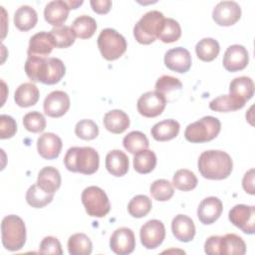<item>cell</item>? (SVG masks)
<instances>
[{
    "mask_svg": "<svg viewBox=\"0 0 255 255\" xmlns=\"http://www.w3.org/2000/svg\"><path fill=\"white\" fill-rule=\"evenodd\" d=\"M61 174L56 167L45 166L39 173L37 178V185L48 193H55L61 186Z\"/></svg>",
    "mask_w": 255,
    "mask_h": 255,
    "instance_id": "cell-24",
    "label": "cell"
},
{
    "mask_svg": "<svg viewBox=\"0 0 255 255\" xmlns=\"http://www.w3.org/2000/svg\"><path fill=\"white\" fill-rule=\"evenodd\" d=\"M164 19L163 14L157 10L146 12L134 25L133 37L142 45L153 43L159 37Z\"/></svg>",
    "mask_w": 255,
    "mask_h": 255,
    "instance_id": "cell-5",
    "label": "cell"
},
{
    "mask_svg": "<svg viewBox=\"0 0 255 255\" xmlns=\"http://www.w3.org/2000/svg\"><path fill=\"white\" fill-rule=\"evenodd\" d=\"M154 88L155 91L165 96V94L171 93L176 90H180L182 88V83L175 77L163 75L157 79Z\"/></svg>",
    "mask_w": 255,
    "mask_h": 255,
    "instance_id": "cell-44",
    "label": "cell"
},
{
    "mask_svg": "<svg viewBox=\"0 0 255 255\" xmlns=\"http://www.w3.org/2000/svg\"><path fill=\"white\" fill-rule=\"evenodd\" d=\"M123 144L129 153L135 154L140 150L146 149L149 145V141L143 132L139 130H132L124 137Z\"/></svg>",
    "mask_w": 255,
    "mask_h": 255,
    "instance_id": "cell-36",
    "label": "cell"
},
{
    "mask_svg": "<svg viewBox=\"0 0 255 255\" xmlns=\"http://www.w3.org/2000/svg\"><path fill=\"white\" fill-rule=\"evenodd\" d=\"M172 185L179 190L189 191L196 187L197 177L191 170L181 168L173 174Z\"/></svg>",
    "mask_w": 255,
    "mask_h": 255,
    "instance_id": "cell-38",
    "label": "cell"
},
{
    "mask_svg": "<svg viewBox=\"0 0 255 255\" xmlns=\"http://www.w3.org/2000/svg\"><path fill=\"white\" fill-rule=\"evenodd\" d=\"M44 113L51 118H61L70 109V97L64 91H53L44 100Z\"/></svg>",
    "mask_w": 255,
    "mask_h": 255,
    "instance_id": "cell-14",
    "label": "cell"
},
{
    "mask_svg": "<svg viewBox=\"0 0 255 255\" xmlns=\"http://www.w3.org/2000/svg\"><path fill=\"white\" fill-rule=\"evenodd\" d=\"M219 235H212L208 237L204 243V252L210 255H219Z\"/></svg>",
    "mask_w": 255,
    "mask_h": 255,
    "instance_id": "cell-47",
    "label": "cell"
},
{
    "mask_svg": "<svg viewBox=\"0 0 255 255\" xmlns=\"http://www.w3.org/2000/svg\"><path fill=\"white\" fill-rule=\"evenodd\" d=\"M24 69L27 77L32 82H41L45 85L59 83L66 74V67L59 58L29 56Z\"/></svg>",
    "mask_w": 255,
    "mask_h": 255,
    "instance_id": "cell-1",
    "label": "cell"
},
{
    "mask_svg": "<svg viewBox=\"0 0 255 255\" xmlns=\"http://www.w3.org/2000/svg\"><path fill=\"white\" fill-rule=\"evenodd\" d=\"M90 4L93 11L101 15L109 13L113 5L112 1L110 0H92Z\"/></svg>",
    "mask_w": 255,
    "mask_h": 255,
    "instance_id": "cell-48",
    "label": "cell"
},
{
    "mask_svg": "<svg viewBox=\"0 0 255 255\" xmlns=\"http://www.w3.org/2000/svg\"><path fill=\"white\" fill-rule=\"evenodd\" d=\"M40 92L33 83H23L15 91L14 101L21 108H29L35 106L39 101Z\"/></svg>",
    "mask_w": 255,
    "mask_h": 255,
    "instance_id": "cell-25",
    "label": "cell"
},
{
    "mask_svg": "<svg viewBox=\"0 0 255 255\" xmlns=\"http://www.w3.org/2000/svg\"><path fill=\"white\" fill-rule=\"evenodd\" d=\"M98 47L103 56L108 61L119 59L127 51V41L125 37L112 28L103 29L98 37Z\"/></svg>",
    "mask_w": 255,
    "mask_h": 255,
    "instance_id": "cell-7",
    "label": "cell"
},
{
    "mask_svg": "<svg viewBox=\"0 0 255 255\" xmlns=\"http://www.w3.org/2000/svg\"><path fill=\"white\" fill-rule=\"evenodd\" d=\"M149 192L151 196L157 201H167L174 193L172 184L166 179H156L149 187Z\"/></svg>",
    "mask_w": 255,
    "mask_h": 255,
    "instance_id": "cell-40",
    "label": "cell"
},
{
    "mask_svg": "<svg viewBox=\"0 0 255 255\" xmlns=\"http://www.w3.org/2000/svg\"><path fill=\"white\" fill-rule=\"evenodd\" d=\"M17 131L16 121L8 115L0 116V138L6 139L15 135Z\"/></svg>",
    "mask_w": 255,
    "mask_h": 255,
    "instance_id": "cell-45",
    "label": "cell"
},
{
    "mask_svg": "<svg viewBox=\"0 0 255 255\" xmlns=\"http://www.w3.org/2000/svg\"><path fill=\"white\" fill-rule=\"evenodd\" d=\"M166 106V98L157 91L142 94L136 103L137 112L145 118H155L162 114Z\"/></svg>",
    "mask_w": 255,
    "mask_h": 255,
    "instance_id": "cell-9",
    "label": "cell"
},
{
    "mask_svg": "<svg viewBox=\"0 0 255 255\" xmlns=\"http://www.w3.org/2000/svg\"><path fill=\"white\" fill-rule=\"evenodd\" d=\"M245 105L234 99L232 96L228 95H222L215 99H213L209 103V109L214 112L219 113H227V112H233L240 110Z\"/></svg>",
    "mask_w": 255,
    "mask_h": 255,
    "instance_id": "cell-39",
    "label": "cell"
},
{
    "mask_svg": "<svg viewBox=\"0 0 255 255\" xmlns=\"http://www.w3.org/2000/svg\"><path fill=\"white\" fill-rule=\"evenodd\" d=\"M39 252L42 254L62 255L63 250L60 241L54 236H46L40 243Z\"/></svg>",
    "mask_w": 255,
    "mask_h": 255,
    "instance_id": "cell-46",
    "label": "cell"
},
{
    "mask_svg": "<svg viewBox=\"0 0 255 255\" xmlns=\"http://www.w3.org/2000/svg\"><path fill=\"white\" fill-rule=\"evenodd\" d=\"M104 126L112 133H123L129 127V118L122 110H113L104 116Z\"/></svg>",
    "mask_w": 255,
    "mask_h": 255,
    "instance_id": "cell-26",
    "label": "cell"
},
{
    "mask_svg": "<svg viewBox=\"0 0 255 255\" xmlns=\"http://www.w3.org/2000/svg\"><path fill=\"white\" fill-rule=\"evenodd\" d=\"M26 226L21 217L15 214L5 216L1 222V239L5 249L18 251L26 243Z\"/></svg>",
    "mask_w": 255,
    "mask_h": 255,
    "instance_id": "cell-4",
    "label": "cell"
},
{
    "mask_svg": "<svg viewBox=\"0 0 255 255\" xmlns=\"http://www.w3.org/2000/svg\"><path fill=\"white\" fill-rule=\"evenodd\" d=\"M220 52L219 43L213 38H203L195 46V53L199 60L211 62L217 58Z\"/></svg>",
    "mask_w": 255,
    "mask_h": 255,
    "instance_id": "cell-30",
    "label": "cell"
},
{
    "mask_svg": "<svg viewBox=\"0 0 255 255\" xmlns=\"http://www.w3.org/2000/svg\"><path fill=\"white\" fill-rule=\"evenodd\" d=\"M66 3L70 9H77L79 6H81L84 3V1H82V0L81 1H66Z\"/></svg>",
    "mask_w": 255,
    "mask_h": 255,
    "instance_id": "cell-50",
    "label": "cell"
},
{
    "mask_svg": "<svg viewBox=\"0 0 255 255\" xmlns=\"http://www.w3.org/2000/svg\"><path fill=\"white\" fill-rule=\"evenodd\" d=\"M241 17V8L235 1H221L212 11V19L219 26H232Z\"/></svg>",
    "mask_w": 255,
    "mask_h": 255,
    "instance_id": "cell-12",
    "label": "cell"
},
{
    "mask_svg": "<svg viewBox=\"0 0 255 255\" xmlns=\"http://www.w3.org/2000/svg\"><path fill=\"white\" fill-rule=\"evenodd\" d=\"M181 36V28L179 23L172 18H165L158 39L163 43L176 42Z\"/></svg>",
    "mask_w": 255,
    "mask_h": 255,
    "instance_id": "cell-41",
    "label": "cell"
},
{
    "mask_svg": "<svg viewBox=\"0 0 255 255\" xmlns=\"http://www.w3.org/2000/svg\"><path fill=\"white\" fill-rule=\"evenodd\" d=\"M53 40V44L56 48L65 49L69 48L75 43V33L72 27L63 25L60 27H54L50 32Z\"/></svg>",
    "mask_w": 255,
    "mask_h": 255,
    "instance_id": "cell-34",
    "label": "cell"
},
{
    "mask_svg": "<svg viewBox=\"0 0 255 255\" xmlns=\"http://www.w3.org/2000/svg\"><path fill=\"white\" fill-rule=\"evenodd\" d=\"M64 163L69 171L90 175L99 169L100 156L94 147L72 146L65 154Z\"/></svg>",
    "mask_w": 255,
    "mask_h": 255,
    "instance_id": "cell-3",
    "label": "cell"
},
{
    "mask_svg": "<svg viewBox=\"0 0 255 255\" xmlns=\"http://www.w3.org/2000/svg\"><path fill=\"white\" fill-rule=\"evenodd\" d=\"M173 236L181 242H190L195 235V225L193 220L184 214H177L171 222Z\"/></svg>",
    "mask_w": 255,
    "mask_h": 255,
    "instance_id": "cell-20",
    "label": "cell"
},
{
    "mask_svg": "<svg viewBox=\"0 0 255 255\" xmlns=\"http://www.w3.org/2000/svg\"><path fill=\"white\" fill-rule=\"evenodd\" d=\"M63 143L59 135L53 132H45L37 139V150L40 156L52 160L59 156Z\"/></svg>",
    "mask_w": 255,
    "mask_h": 255,
    "instance_id": "cell-18",
    "label": "cell"
},
{
    "mask_svg": "<svg viewBox=\"0 0 255 255\" xmlns=\"http://www.w3.org/2000/svg\"><path fill=\"white\" fill-rule=\"evenodd\" d=\"M72 29L76 37L80 39H89L97 30V22L91 16L81 15L74 20Z\"/></svg>",
    "mask_w": 255,
    "mask_h": 255,
    "instance_id": "cell-32",
    "label": "cell"
},
{
    "mask_svg": "<svg viewBox=\"0 0 255 255\" xmlns=\"http://www.w3.org/2000/svg\"><path fill=\"white\" fill-rule=\"evenodd\" d=\"M54 198V193H48L41 189L37 183L32 184L26 192L27 203L34 208H43Z\"/></svg>",
    "mask_w": 255,
    "mask_h": 255,
    "instance_id": "cell-35",
    "label": "cell"
},
{
    "mask_svg": "<svg viewBox=\"0 0 255 255\" xmlns=\"http://www.w3.org/2000/svg\"><path fill=\"white\" fill-rule=\"evenodd\" d=\"M249 62L247 49L242 45L229 46L223 56V67L228 72H238L245 69Z\"/></svg>",
    "mask_w": 255,
    "mask_h": 255,
    "instance_id": "cell-15",
    "label": "cell"
},
{
    "mask_svg": "<svg viewBox=\"0 0 255 255\" xmlns=\"http://www.w3.org/2000/svg\"><path fill=\"white\" fill-rule=\"evenodd\" d=\"M197 167L204 178L221 180L227 178L231 174L233 161L227 152L223 150L209 149L203 151L199 155Z\"/></svg>",
    "mask_w": 255,
    "mask_h": 255,
    "instance_id": "cell-2",
    "label": "cell"
},
{
    "mask_svg": "<svg viewBox=\"0 0 255 255\" xmlns=\"http://www.w3.org/2000/svg\"><path fill=\"white\" fill-rule=\"evenodd\" d=\"M229 95L244 104L254 95V83L250 77L234 78L229 84Z\"/></svg>",
    "mask_w": 255,
    "mask_h": 255,
    "instance_id": "cell-22",
    "label": "cell"
},
{
    "mask_svg": "<svg viewBox=\"0 0 255 255\" xmlns=\"http://www.w3.org/2000/svg\"><path fill=\"white\" fill-rule=\"evenodd\" d=\"M111 250L118 255L130 254L135 247L133 231L128 227H120L114 231L110 238Z\"/></svg>",
    "mask_w": 255,
    "mask_h": 255,
    "instance_id": "cell-13",
    "label": "cell"
},
{
    "mask_svg": "<svg viewBox=\"0 0 255 255\" xmlns=\"http://www.w3.org/2000/svg\"><path fill=\"white\" fill-rule=\"evenodd\" d=\"M228 218L230 222L245 234L255 233V207L253 205L237 204L233 206Z\"/></svg>",
    "mask_w": 255,
    "mask_h": 255,
    "instance_id": "cell-10",
    "label": "cell"
},
{
    "mask_svg": "<svg viewBox=\"0 0 255 255\" xmlns=\"http://www.w3.org/2000/svg\"><path fill=\"white\" fill-rule=\"evenodd\" d=\"M105 165L107 170L116 177L124 176L129 166V161L128 155L120 150V149H114L108 152L106 156Z\"/></svg>",
    "mask_w": 255,
    "mask_h": 255,
    "instance_id": "cell-23",
    "label": "cell"
},
{
    "mask_svg": "<svg viewBox=\"0 0 255 255\" xmlns=\"http://www.w3.org/2000/svg\"><path fill=\"white\" fill-rule=\"evenodd\" d=\"M152 202L148 196L144 194L135 195L128 204V211L129 215L134 218H141L146 216L151 210Z\"/></svg>",
    "mask_w": 255,
    "mask_h": 255,
    "instance_id": "cell-37",
    "label": "cell"
},
{
    "mask_svg": "<svg viewBox=\"0 0 255 255\" xmlns=\"http://www.w3.org/2000/svg\"><path fill=\"white\" fill-rule=\"evenodd\" d=\"M191 55L188 50L176 47L168 50L164 55V65L170 71L183 74L191 67Z\"/></svg>",
    "mask_w": 255,
    "mask_h": 255,
    "instance_id": "cell-16",
    "label": "cell"
},
{
    "mask_svg": "<svg viewBox=\"0 0 255 255\" xmlns=\"http://www.w3.org/2000/svg\"><path fill=\"white\" fill-rule=\"evenodd\" d=\"M54 47L55 46L53 44V40L50 33L42 31L33 35L30 38L27 54L28 57L36 56L45 58L53 51Z\"/></svg>",
    "mask_w": 255,
    "mask_h": 255,
    "instance_id": "cell-21",
    "label": "cell"
},
{
    "mask_svg": "<svg viewBox=\"0 0 255 255\" xmlns=\"http://www.w3.org/2000/svg\"><path fill=\"white\" fill-rule=\"evenodd\" d=\"M23 125L24 128L30 132H42L46 128V119L45 117L37 112L33 111L27 113L23 118Z\"/></svg>",
    "mask_w": 255,
    "mask_h": 255,
    "instance_id": "cell-43",
    "label": "cell"
},
{
    "mask_svg": "<svg viewBox=\"0 0 255 255\" xmlns=\"http://www.w3.org/2000/svg\"><path fill=\"white\" fill-rule=\"evenodd\" d=\"M223 205L221 200L215 196L204 198L197 207V217L204 225L214 223L221 215Z\"/></svg>",
    "mask_w": 255,
    "mask_h": 255,
    "instance_id": "cell-17",
    "label": "cell"
},
{
    "mask_svg": "<svg viewBox=\"0 0 255 255\" xmlns=\"http://www.w3.org/2000/svg\"><path fill=\"white\" fill-rule=\"evenodd\" d=\"M75 133L82 139L92 140L99 135V127L92 120H81L75 127Z\"/></svg>",
    "mask_w": 255,
    "mask_h": 255,
    "instance_id": "cell-42",
    "label": "cell"
},
{
    "mask_svg": "<svg viewBox=\"0 0 255 255\" xmlns=\"http://www.w3.org/2000/svg\"><path fill=\"white\" fill-rule=\"evenodd\" d=\"M179 123L175 120L168 119L156 123L150 129L152 137L157 141H167L177 136L179 132Z\"/></svg>",
    "mask_w": 255,
    "mask_h": 255,
    "instance_id": "cell-27",
    "label": "cell"
},
{
    "mask_svg": "<svg viewBox=\"0 0 255 255\" xmlns=\"http://www.w3.org/2000/svg\"><path fill=\"white\" fill-rule=\"evenodd\" d=\"M242 186L243 189L249 193V194H254V169L251 168L248 170L242 179Z\"/></svg>",
    "mask_w": 255,
    "mask_h": 255,
    "instance_id": "cell-49",
    "label": "cell"
},
{
    "mask_svg": "<svg viewBox=\"0 0 255 255\" xmlns=\"http://www.w3.org/2000/svg\"><path fill=\"white\" fill-rule=\"evenodd\" d=\"M245 252L246 244L240 236L234 233L220 236L219 255H243Z\"/></svg>",
    "mask_w": 255,
    "mask_h": 255,
    "instance_id": "cell-28",
    "label": "cell"
},
{
    "mask_svg": "<svg viewBox=\"0 0 255 255\" xmlns=\"http://www.w3.org/2000/svg\"><path fill=\"white\" fill-rule=\"evenodd\" d=\"M38 15L36 10L29 5L20 6L14 14V24L20 31H29L36 26Z\"/></svg>",
    "mask_w": 255,
    "mask_h": 255,
    "instance_id": "cell-29",
    "label": "cell"
},
{
    "mask_svg": "<svg viewBox=\"0 0 255 255\" xmlns=\"http://www.w3.org/2000/svg\"><path fill=\"white\" fill-rule=\"evenodd\" d=\"M221 129L220 121L212 116H206L189 124L184 131L186 140L192 143L207 142L214 139Z\"/></svg>",
    "mask_w": 255,
    "mask_h": 255,
    "instance_id": "cell-6",
    "label": "cell"
},
{
    "mask_svg": "<svg viewBox=\"0 0 255 255\" xmlns=\"http://www.w3.org/2000/svg\"><path fill=\"white\" fill-rule=\"evenodd\" d=\"M93 250L91 239L84 233H75L68 240V251L71 255H90Z\"/></svg>",
    "mask_w": 255,
    "mask_h": 255,
    "instance_id": "cell-33",
    "label": "cell"
},
{
    "mask_svg": "<svg viewBox=\"0 0 255 255\" xmlns=\"http://www.w3.org/2000/svg\"><path fill=\"white\" fill-rule=\"evenodd\" d=\"M156 165V155L150 149H143L133 156V168L140 174L151 172Z\"/></svg>",
    "mask_w": 255,
    "mask_h": 255,
    "instance_id": "cell-31",
    "label": "cell"
},
{
    "mask_svg": "<svg viewBox=\"0 0 255 255\" xmlns=\"http://www.w3.org/2000/svg\"><path fill=\"white\" fill-rule=\"evenodd\" d=\"M139 237L144 248L149 250L157 248L165 238L164 224L157 219L146 221L139 230Z\"/></svg>",
    "mask_w": 255,
    "mask_h": 255,
    "instance_id": "cell-11",
    "label": "cell"
},
{
    "mask_svg": "<svg viewBox=\"0 0 255 255\" xmlns=\"http://www.w3.org/2000/svg\"><path fill=\"white\" fill-rule=\"evenodd\" d=\"M70 10L66 1L54 0L45 6L44 18L48 24L54 27H60L68 19Z\"/></svg>",
    "mask_w": 255,
    "mask_h": 255,
    "instance_id": "cell-19",
    "label": "cell"
},
{
    "mask_svg": "<svg viewBox=\"0 0 255 255\" xmlns=\"http://www.w3.org/2000/svg\"><path fill=\"white\" fill-rule=\"evenodd\" d=\"M81 199L86 212L92 217H105L111 210L109 197L99 186L86 187L82 192Z\"/></svg>",
    "mask_w": 255,
    "mask_h": 255,
    "instance_id": "cell-8",
    "label": "cell"
}]
</instances>
